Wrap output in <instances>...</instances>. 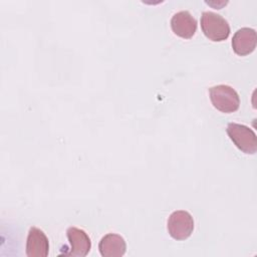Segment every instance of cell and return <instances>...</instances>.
I'll use <instances>...</instances> for the list:
<instances>
[{"instance_id":"1","label":"cell","mask_w":257,"mask_h":257,"mask_svg":"<svg viewBox=\"0 0 257 257\" xmlns=\"http://www.w3.org/2000/svg\"><path fill=\"white\" fill-rule=\"evenodd\" d=\"M201 28L207 38L212 41H223L230 34L228 21L218 13L204 11L201 15Z\"/></svg>"},{"instance_id":"2","label":"cell","mask_w":257,"mask_h":257,"mask_svg":"<svg viewBox=\"0 0 257 257\" xmlns=\"http://www.w3.org/2000/svg\"><path fill=\"white\" fill-rule=\"evenodd\" d=\"M210 99L218 110L230 113L236 111L240 105L238 92L230 85L218 84L209 88Z\"/></svg>"},{"instance_id":"3","label":"cell","mask_w":257,"mask_h":257,"mask_svg":"<svg viewBox=\"0 0 257 257\" xmlns=\"http://www.w3.org/2000/svg\"><path fill=\"white\" fill-rule=\"evenodd\" d=\"M227 134L234 145L243 153L253 155L257 151V137L252 128L245 124L230 122L227 125Z\"/></svg>"},{"instance_id":"4","label":"cell","mask_w":257,"mask_h":257,"mask_svg":"<svg viewBox=\"0 0 257 257\" xmlns=\"http://www.w3.org/2000/svg\"><path fill=\"white\" fill-rule=\"evenodd\" d=\"M167 229L173 239L179 241L185 240L193 233L194 219L188 211H174L168 218Z\"/></svg>"},{"instance_id":"5","label":"cell","mask_w":257,"mask_h":257,"mask_svg":"<svg viewBox=\"0 0 257 257\" xmlns=\"http://www.w3.org/2000/svg\"><path fill=\"white\" fill-rule=\"evenodd\" d=\"M48 252L49 242L45 233L37 227H30L26 240V255L28 257H46Z\"/></svg>"},{"instance_id":"6","label":"cell","mask_w":257,"mask_h":257,"mask_svg":"<svg viewBox=\"0 0 257 257\" xmlns=\"http://www.w3.org/2000/svg\"><path fill=\"white\" fill-rule=\"evenodd\" d=\"M257 35L256 31L250 27L239 28L233 35L232 48L234 52L240 56L252 53L256 47Z\"/></svg>"},{"instance_id":"7","label":"cell","mask_w":257,"mask_h":257,"mask_svg":"<svg viewBox=\"0 0 257 257\" xmlns=\"http://www.w3.org/2000/svg\"><path fill=\"white\" fill-rule=\"evenodd\" d=\"M67 239L70 244L68 255L76 257H84L91 248V241L85 231L76 227H69L66 230Z\"/></svg>"},{"instance_id":"8","label":"cell","mask_w":257,"mask_h":257,"mask_svg":"<svg viewBox=\"0 0 257 257\" xmlns=\"http://www.w3.org/2000/svg\"><path fill=\"white\" fill-rule=\"evenodd\" d=\"M171 27L176 35L189 39L197 30V21L189 11L182 10L172 16Z\"/></svg>"},{"instance_id":"9","label":"cell","mask_w":257,"mask_h":257,"mask_svg":"<svg viewBox=\"0 0 257 257\" xmlns=\"http://www.w3.org/2000/svg\"><path fill=\"white\" fill-rule=\"evenodd\" d=\"M98 250L103 257H120L125 253L126 244L120 235L108 233L100 239Z\"/></svg>"}]
</instances>
